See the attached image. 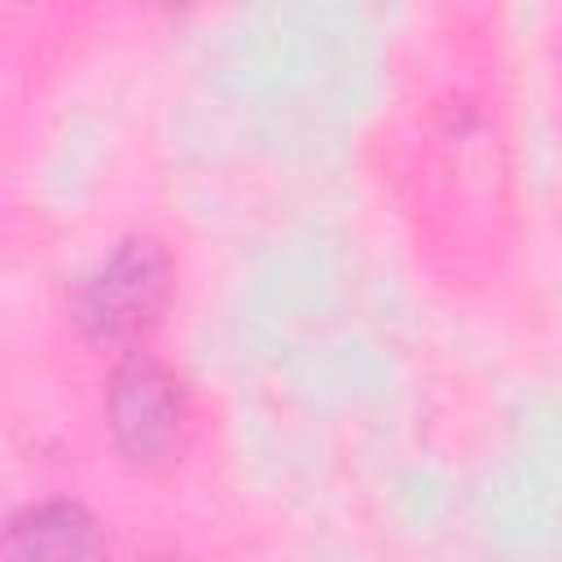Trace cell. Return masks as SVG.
Returning <instances> with one entry per match:
<instances>
[{
    "label": "cell",
    "mask_w": 562,
    "mask_h": 562,
    "mask_svg": "<svg viewBox=\"0 0 562 562\" xmlns=\"http://www.w3.org/2000/svg\"><path fill=\"white\" fill-rule=\"evenodd\" d=\"M176 272L154 237H123L75 290L70 316L92 347H132L167 312Z\"/></svg>",
    "instance_id": "cell-1"
},
{
    "label": "cell",
    "mask_w": 562,
    "mask_h": 562,
    "mask_svg": "<svg viewBox=\"0 0 562 562\" xmlns=\"http://www.w3.org/2000/svg\"><path fill=\"white\" fill-rule=\"evenodd\" d=\"M105 430L114 452L132 470L140 474L171 470L184 457L193 430L184 382L149 356H127L105 391Z\"/></svg>",
    "instance_id": "cell-2"
},
{
    "label": "cell",
    "mask_w": 562,
    "mask_h": 562,
    "mask_svg": "<svg viewBox=\"0 0 562 562\" xmlns=\"http://www.w3.org/2000/svg\"><path fill=\"white\" fill-rule=\"evenodd\" d=\"M0 562H110V544L79 501H40L4 522Z\"/></svg>",
    "instance_id": "cell-3"
},
{
    "label": "cell",
    "mask_w": 562,
    "mask_h": 562,
    "mask_svg": "<svg viewBox=\"0 0 562 562\" xmlns=\"http://www.w3.org/2000/svg\"><path fill=\"white\" fill-rule=\"evenodd\" d=\"M154 562H171V558H154Z\"/></svg>",
    "instance_id": "cell-4"
}]
</instances>
